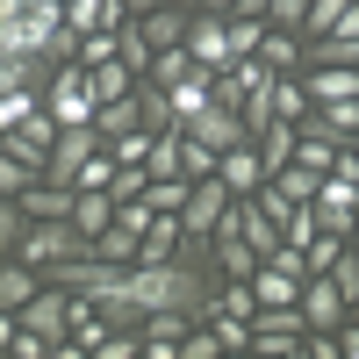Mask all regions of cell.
Returning <instances> with one entry per match:
<instances>
[{"mask_svg":"<svg viewBox=\"0 0 359 359\" xmlns=\"http://www.w3.org/2000/svg\"><path fill=\"white\" fill-rule=\"evenodd\" d=\"M187 57L201 72H230V29L223 22H194L187 29Z\"/></svg>","mask_w":359,"mask_h":359,"instance_id":"30bf717a","label":"cell"},{"mask_svg":"<svg viewBox=\"0 0 359 359\" xmlns=\"http://www.w3.org/2000/svg\"><path fill=\"white\" fill-rule=\"evenodd\" d=\"M165 8H194V0H165Z\"/></svg>","mask_w":359,"mask_h":359,"instance_id":"d590c367","label":"cell"},{"mask_svg":"<svg viewBox=\"0 0 359 359\" xmlns=\"http://www.w3.org/2000/svg\"><path fill=\"white\" fill-rule=\"evenodd\" d=\"M216 158H223V151H208V144H194L187 130H180V172H187V180H208V172H216Z\"/></svg>","mask_w":359,"mask_h":359,"instance_id":"ffe728a7","label":"cell"},{"mask_svg":"<svg viewBox=\"0 0 359 359\" xmlns=\"http://www.w3.org/2000/svg\"><path fill=\"white\" fill-rule=\"evenodd\" d=\"M50 144H57V115L50 108H36V115H22L15 130H0V151H15L29 172H43V158H50Z\"/></svg>","mask_w":359,"mask_h":359,"instance_id":"5b68a950","label":"cell"},{"mask_svg":"<svg viewBox=\"0 0 359 359\" xmlns=\"http://www.w3.org/2000/svg\"><path fill=\"white\" fill-rule=\"evenodd\" d=\"M79 36L65 29V0H0V57H65Z\"/></svg>","mask_w":359,"mask_h":359,"instance_id":"6da1fadb","label":"cell"},{"mask_svg":"<svg viewBox=\"0 0 359 359\" xmlns=\"http://www.w3.org/2000/svg\"><path fill=\"white\" fill-rule=\"evenodd\" d=\"M43 108L57 115V130H65V123H94V72H86V65H65V72H57V86H50V94H43Z\"/></svg>","mask_w":359,"mask_h":359,"instance_id":"277c9868","label":"cell"},{"mask_svg":"<svg viewBox=\"0 0 359 359\" xmlns=\"http://www.w3.org/2000/svg\"><path fill=\"white\" fill-rule=\"evenodd\" d=\"M345 15V0H309V15H302V36H323V29H331Z\"/></svg>","mask_w":359,"mask_h":359,"instance_id":"484cf974","label":"cell"},{"mask_svg":"<svg viewBox=\"0 0 359 359\" xmlns=\"http://www.w3.org/2000/svg\"><path fill=\"white\" fill-rule=\"evenodd\" d=\"M187 187H194V180H180V172H172V180H144V194H137V201L151 208V216H180V201H187Z\"/></svg>","mask_w":359,"mask_h":359,"instance_id":"9a60e30c","label":"cell"},{"mask_svg":"<svg viewBox=\"0 0 359 359\" xmlns=\"http://www.w3.org/2000/svg\"><path fill=\"white\" fill-rule=\"evenodd\" d=\"M309 101H359V65H316Z\"/></svg>","mask_w":359,"mask_h":359,"instance_id":"7c38bea8","label":"cell"},{"mask_svg":"<svg viewBox=\"0 0 359 359\" xmlns=\"http://www.w3.org/2000/svg\"><path fill=\"white\" fill-rule=\"evenodd\" d=\"M123 8H130V15H144V8H158V0H123Z\"/></svg>","mask_w":359,"mask_h":359,"instance_id":"d6a6232c","label":"cell"},{"mask_svg":"<svg viewBox=\"0 0 359 359\" xmlns=\"http://www.w3.org/2000/svg\"><path fill=\"white\" fill-rule=\"evenodd\" d=\"M216 180H223L230 194H259V180H266V165H259V151H252V144H230V151L216 158Z\"/></svg>","mask_w":359,"mask_h":359,"instance_id":"8fae6325","label":"cell"},{"mask_svg":"<svg viewBox=\"0 0 359 359\" xmlns=\"http://www.w3.org/2000/svg\"><path fill=\"white\" fill-rule=\"evenodd\" d=\"M86 72H94V101H123V94H130V65H123V57L86 65Z\"/></svg>","mask_w":359,"mask_h":359,"instance_id":"d6986e66","label":"cell"},{"mask_svg":"<svg viewBox=\"0 0 359 359\" xmlns=\"http://www.w3.org/2000/svg\"><path fill=\"white\" fill-rule=\"evenodd\" d=\"M294 331H309L302 309H259L252 316V345H266V352H294V345H302Z\"/></svg>","mask_w":359,"mask_h":359,"instance_id":"9c48e42d","label":"cell"},{"mask_svg":"<svg viewBox=\"0 0 359 359\" xmlns=\"http://www.w3.org/2000/svg\"><path fill=\"white\" fill-rule=\"evenodd\" d=\"M151 72H158V86H172V79H187V72H194V57H187V43H172V50H158V57H151Z\"/></svg>","mask_w":359,"mask_h":359,"instance_id":"603a6c76","label":"cell"},{"mask_svg":"<svg viewBox=\"0 0 359 359\" xmlns=\"http://www.w3.org/2000/svg\"><path fill=\"white\" fill-rule=\"evenodd\" d=\"M294 50H302V43H294V29H273V22H266V36H259V57H266V65L287 72V65H294Z\"/></svg>","mask_w":359,"mask_h":359,"instance_id":"ac0fdd59","label":"cell"},{"mask_svg":"<svg viewBox=\"0 0 359 359\" xmlns=\"http://www.w3.org/2000/svg\"><path fill=\"white\" fill-rule=\"evenodd\" d=\"M22 115H36V94H29V86H8V94H0V130H15Z\"/></svg>","mask_w":359,"mask_h":359,"instance_id":"cb8c5ba5","label":"cell"},{"mask_svg":"<svg viewBox=\"0 0 359 359\" xmlns=\"http://www.w3.org/2000/svg\"><path fill=\"white\" fill-rule=\"evenodd\" d=\"M94 252H101V259H115V266H123V259H137V230H123V223L94 230Z\"/></svg>","mask_w":359,"mask_h":359,"instance_id":"44dd1931","label":"cell"},{"mask_svg":"<svg viewBox=\"0 0 359 359\" xmlns=\"http://www.w3.org/2000/svg\"><path fill=\"white\" fill-rule=\"evenodd\" d=\"M108 172H115V151H108V158L94 151V158H86V165L72 172V187H108Z\"/></svg>","mask_w":359,"mask_h":359,"instance_id":"f1b7e54d","label":"cell"},{"mask_svg":"<svg viewBox=\"0 0 359 359\" xmlns=\"http://www.w3.org/2000/svg\"><path fill=\"white\" fill-rule=\"evenodd\" d=\"M352 158H359V151H352Z\"/></svg>","mask_w":359,"mask_h":359,"instance_id":"8d00e7d4","label":"cell"},{"mask_svg":"<svg viewBox=\"0 0 359 359\" xmlns=\"http://www.w3.org/2000/svg\"><path fill=\"white\" fill-rule=\"evenodd\" d=\"M201 8H216V15H230V0H201Z\"/></svg>","mask_w":359,"mask_h":359,"instance_id":"e575fe53","label":"cell"},{"mask_svg":"<svg viewBox=\"0 0 359 359\" xmlns=\"http://www.w3.org/2000/svg\"><path fill=\"white\" fill-rule=\"evenodd\" d=\"M180 130H187L194 144H208V151H230V144H245V115H237V101L208 94V101H201V108H194Z\"/></svg>","mask_w":359,"mask_h":359,"instance_id":"3957f363","label":"cell"},{"mask_svg":"<svg viewBox=\"0 0 359 359\" xmlns=\"http://www.w3.org/2000/svg\"><path fill=\"white\" fill-rule=\"evenodd\" d=\"M94 130H101V137H123V130H137V86H130L123 101H101V108H94Z\"/></svg>","mask_w":359,"mask_h":359,"instance_id":"e0dca14e","label":"cell"},{"mask_svg":"<svg viewBox=\"0 0 359 359\" xmlns=\"http://www.w3.org/2000/svg\"><path fill=\"white\" fill-rule=\"evenodd\" d=\"M15 252L43 273V266H57V259H86V252H94V237H86L72 216H50V223H29V230L15 237Z\"/></svg>","mask_w":359,"mask_h":359,"instance_id":"7a4b0ae2","label":"cell"},{"mask_svg":"<svg viewBox=\"0 0 359 359\" xmlns=\"http://www.w3.org/2000/svg\"><path fill=\"white\" fill-rule=\"evenodd\" d=\"M230 201H237V194L223 187L216 172H208V180H194V187H187V201H180V230H194V237H208V230L223 223V208H230Z\"/></svg>","mask_w":359,"mask_h":359,"instance_id":"ba28073f","label":"cell"},{"mask_svg":"<svg viewBox=\"0 0 359 359\" xmlns=\"http://www.w3.org/2000/svg\"><path fill=\"white\" fill-rule=\"evenodd\" d=\"M101 151V130L94 123H65L57 130V144H50V158H43V180H57V187H72V172Z\"/></svg>","mask_w":359,"mask_h":359,"instance_id":"8992f818","label":"cell"},{"mask_svg":"<svg viewBox=\"0 0 359 359\" xmlns=\"http://www.w3.org/2000/svg\"><path fill=\"white\" fill-rule=\"evenodd\" d=\"M137 123L151 130V137L180 130V115H172V94H165V86H144V94H137Z\"/></svg>","mask_w":359,"mask_h":359,"instance_id":"4fadbf2b","label":"cell"},{"mask_svg":"<svg viewBox=\"0 0 359 359\" xmlns=\"http://www.w3.org/2000/svg\"><path fill=\"white\" fill-rule=\"evenodd\" d=\"M302 15H309V0H266V22L273 29H302Z\"/></svg>","mask_w":359,"mask_h":359,"instance_id":"4316f807","label":"cell"},{"mask_svg":"<svg viewBox=\"0 0 359 359\" xmlns=\"http://www.w3.org/2000/svg\"><path fill=\"white\" fill-rule=\"evenodd\" d=\"M294 309H302L309 331H338L352 302H345V287H338L331 273H302V294H294Z\"/></svg>","mask_w":359,"mask_h":359,"instance_id":"52a82bcc","label":"cell"},{"mask_svg":"<svg viewBox=\"0 0 359 359\" xmlns=\"http://www.w3.org/2000/svg\"><path fill=\"white\" fill-rule=\"evenodd\" d=\"M338 331H345V323H338ZM345 352H359V331H345Z\"/></svg>","mask_w":359,"mask_h":359,"instance_id":"836d02e7","label":"cell"},{"mask_svg":"<svg viewBox=\"0 0 359 359\" xmlns=\"http://www.w3.org/2000/svg\"><path fill=\"white\" fill-rule=\"evenodd\" d=\"M29 180H36V172H29V165H22L15 151H0V194H22Z\"/></svg>","mask_w":359,"mask_h":359,"instance_id":"83f0119b","label":"cell"},{"mask_svg":"<svg viewBox=\"0 0 359 359\" xmlns=\"http://www.w3.org/2000/svg\"><path fill=\"white\" fill-rule=\"evenodd\" d=\"M223 345L216 338H201V331H180V359H216Z\"/></svg>","mask_w":359,"mask_h":359,"instance_id":"1f68e13d","label":"cell"},{"mask_svg":"<svg viewBox=\"0 0 359 359\" xmlns=\"http://www.w3.org/2000/svg\"><path fill=\"white\" fill-rule=\"evenodd\" d=\"M287 158H294V123H287V115H273V123H266V151H259V165L280 172Z\"/></svg>","mask_w":359,"mask_h":359,"instance_id":"2e32d148","label":"cell"},{"mask_svg":"<svg viewBox=\"0 0 359 359\" xmlns=\"http://www.w3.org/2000/svg\"><path fill=\"white\" fill-rule=\"evenodd\" d=\"M22 230H29V216H22V201H15V194H0V252H8V245H15Z\"/></svg>","mask_w":359,"mask_h":359,"instance_id":"d4e9b609","label":"cell"},{"mask_svg":"<svg viewBox=\"0 0 359 359\" xmlns=\"http://www.w3.org/2000/svg\"><path fill=\"white\" fill-rule=\"evenodd\" d=\"M115 223H123V230H151V208H144V201H115Z\"/></svg>","mask_w":359,"mask_h":359,"instance_id":"4dcf8cb0","label":"cell"},{"mask_svg":"<svg viewBox=\"0 0 359 359\" xmlns=\"http://www.w3.org/2000/svg\"><path fill=\"white\" fill-rule=\"evenodd\" d=\"M331 280L345 287V302H359V259H345V252H338V259H331Z\"/></svg>","mask_w":359,"mask_h":359,"instance_id":"f546056e","label":"cell"},{"mask_svg":"<svg viewBox=\"0 0 359 359\" xmlns=\"http://www.w3.org/2000/svg\"><path fill=\"white\" fill-rule=\"evenodd\" d=\"M36 287H43V273H36L29 259H22V266H0V309H22Z\"/></svg>","mask_w":359,"mask_h":359,"instance_id":"5bb4252c","label":"cell"},{"mask_svg":"<svg viewBox=\"0 0 359 359\" xmlns=\"http://www.w3.org/2000/svg\"><path fill=\"white\" fill-rule=\"evenodd\" d=\"M302 108H309V86H294V79H273V115L302 123Z\"/></svg>","mask_w":359,"mask_h":359,"instance_id":"7402d4cb","label":"cell"}]
</instances>
